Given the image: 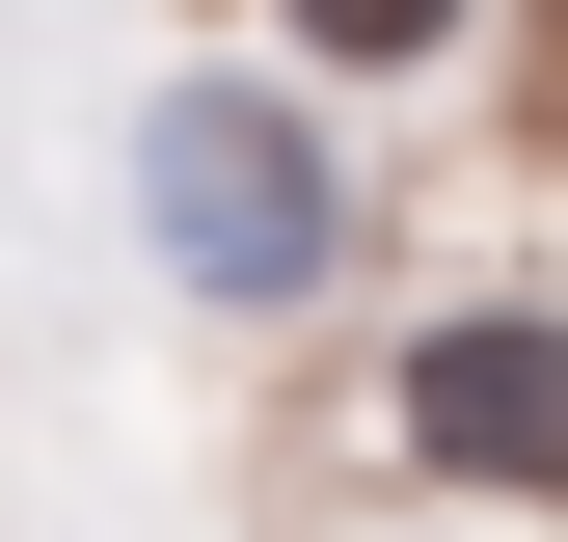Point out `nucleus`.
Segmentation results:
<instances>
[{"label":"nucleus","mask_w":568,"mask_h":542,"mask_svg":"<svg viewBox=\"0 0 568 542\" xmlns=\"http://www.w3.org/2000/svg\"><path fill=\"white\" fill-rule=\"evenodd\" d=\"M406 461H434V489H568V325H434V353H406Z\"/></svg>","instance_id":"f03ea898"},{"label":"nucleus","mask_w":568,"mask_h":542,"mask_svg":"<svg viewBox=\"0 0 568 542\" xmlns=\"http://www.w3.org/2000/svg\"><path fill=\"white\" fill-rule=\"evenodd\" d=\"M135 218H163L190 299H325L352 190H325V136L271 109V82H163V109H135Z\"/></svg>","instance_id":"f257e3e1"},{"label":"nucleus","mask_w":568,"mask_h":542,"mask_svg":"<svg viewBox=\"0 0 568 542\" xmlns=\"http://www.w3.org/2000/svg\"><path fill=\"white\" fill-rule=\"evenodd\" d=\"M298 54H352V82H379V54H460V0H298Z\"/></svg>","instance_id":"7ed1b4c3"},{"label":"nucleus","mask_w":568,"mask_h":542,"mask_svg":"<svg viewBox=\"0 0 568 542\" xmlns=\"http://www.w3.org/2000/svg\"><path fill=\"white\" fill-rule=\"evenodd\" d=\"M541 109H568V54H541Z\"/></svg>","instance_id":"20e7f679"}]
</instances>
